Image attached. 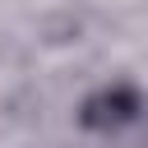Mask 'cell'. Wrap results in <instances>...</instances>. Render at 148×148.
Instances as JSON below:
<instances>
[{
    "label": "cell",
    "instance_id": "6da1fadb",
    "mask_svg": "<svg viewBox=\"0 0 148 148\" xmlns=\"http://www.w3.org/2000/svg\"><path fill=\"white\" fill-rule=\"evenodd\" d=\"M148 116V88L139 83V79H102V83H92L79 102H74V125H79V134H88V139H102V143H111L116 134H125L134 120H143Z\"/></svg>",
    "mask_w": 148,
    "mask_h": 148
}]
</instances>
